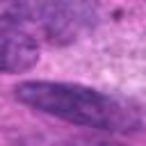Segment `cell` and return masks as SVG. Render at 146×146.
Listing matches in <instances>:
<instances>
[{"instance_id":"cell-4","label":"cell","mask_w":146,"mask_h":146,"mask_svg":"<svg viewBox=\"0 0 146 146\" xmlns=\"http://www.w3.org/2000/svg\"><path fill=\"white\" fill-rule=\"evenodd\" d=\"M59 146H112V144H103V141H87V139H73V141H66V144H59Z\"/></svg>"},{"instance_id":"cell-1","label":"cell","mask_w":146,"mask_h":146,"mask_svg":"<svg viewBox=\"0 0 146 146\" xmlns=\"http://www.w3.org/2000/svg\"><path fill=\"white\" fill-rule=\"evenodd\" d=\"M16 98L39 112L59 116L71 123L100 130H132L139 125V114L132 105L116 96L96 89L64 82H23L16 87Z\"/></svg>"},{"instance_id":"cell-2","label":"cell","mask_w":146,"mask_h":146,"mask_svg":"<svg viewBox=\"0 0 146 146\" xmlns=\"http://www.w3.org/2000/svg\"><path fill=\"white\" fill-rule=\"evenodd\" d=\"M16 21L21 18V23L32 32V27L46 32L50 39L64 34V32H75L78 25L84 23V18H89L91 9L87 5H16L14 7Z\"/></svg>"},{"instance_id":"cell-3","label":"cell","mask_w":146,"mask_h":146,"mask_svg":"<svg viewBox=\"0 0 146 146\" xmlns=\"http://www.w3.org/2000/svg\"><path fill=\"white\" fill-rule=\"evenodd\" d=\"M39 50L32 32L16 18L0 16V71L21 73L36 64Z\"/></svg>"}]
</instances>
